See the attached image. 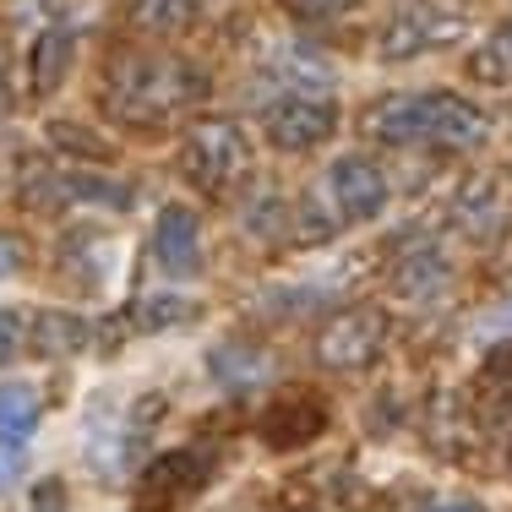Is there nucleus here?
<instances>
[{"label":"nucleus","mask_w":512,"mask_h":512,"mask_svg":"<svg viewBox=\"0 0 512 512\" xmlns=\"http://www.w3.org/2000/svg\"><path fill=\"white\" fill-rule=\"evenodd\" d=\"M207 93V77L175 55H120L109 71V115L126 126H164Z\"/></svg>","instance_id":"nucleus-1"},{"label":"nucleus","mask_w":512,"mask_h":512,"mask_svg":"<svg viewBox=\"0 0 512 512\" xmlns=\"http://www.w3.org/2000/svg\"><path fill=\"white\" fill-rule=\"evenodd\" d=\"M66 66H71V39L66 33H44L39 50H33V93H55L66 82Z\"/></svg>","instance_id":"nucleus-16"},{"label":"nucleus","mask_w":512,"mask_h":512,"mask_svg":"<svg viewBox=\"0 0 512 512\" xmlns=\"http://www.w3.org/2000/svg\"><path fill=\"white\" fill-rule=\"evenodd\" d=\"M251 169V142L240 137L229 120H202V126L186 131L180 142V175L191 180L197 191H229L240 186V175Z\"/></svg>","instance_id":"nucleus-3"},{"label":"nucleus","mask_w":512,"mask_h":512,"mask_svg":"<svg viewBox=\"0 0 512 512\" xmlns=\"http://www.w3.org/2000/svg\"><path fill=\"white\" fill-rule=\"evenodd\" d=\"M22 262H28V240H22V235H0V278L22 273Z\"/></svg>","instance_id":"nucleus-21"},{"label":"nucleus","mask_w":512,"mask_h":512,"mask_svg":"<svg viewBox=\"0 0 512 512\" xmlns=\"http://www.w3.org/2000/svg\"><path fill=\"white\" fill-rule=\"evenodd\" d=\"M180 316H191V311H186V300L148 295V300H142V311H137V322H142V327H169V322H180Z\"/></svg>","instance_id":"nucleus-18"},{"label":"nucleus","mask_w":512,"mask_h":512,"mask_svg":"<svg viewBox=\"0 0 512 512\" xmlns=\"http://www.w3.org/2000/svg\"><path fill=\"white\" fill-rule=\"evenodd\" d=\"M153 251H158V267H164L169 278H197L202 273L197 213H186V207H164V213H158V229H153Z\"/></svg>","instance_id":"nucleus-9"},{"label":"nucleus","mask_w":512,"mask_h":512,"mask_svg":"<svg viewBox=\"0 0 512 512\" xmlns=\"http://www.w3.org/2000/svg\"><path fill=\"white\" fill-rule=\"evenodd\" d=\"M22 469H28V447H22L17 436H0V496L22 480Z\"/></svg>","instance_id":"nucleus-19"},{"label":"nucleus","mask_w":512,"mask_h":512,"mask_svg":"<svg viewBox=\"0 0 512 512\" xmlns=\"http://www.w3.org/2000/svg\"><path fill=\"white\" fill-rule=\"evenodd\" d=\"M474 414H480V425L491 436H512V355H496L491 365H485L480 376V404H474Z\"/></svg>","instance_id":"nucleus-11"},{"label":"nucleus","mask_w":512,"mask_h":512,"mask_svg":"<svg viewBox=\"0 0 512 512\" xmlns=\"http://www.w3.org/2000/svg\"><path fill=\"white\" fill-rule=\"evenodd\" d=\"M447 284V262L436 251H414L398 262V273H393V289L398 295H409V300H425V295H436V289Z\"/></svg>","instance_id":"nucleus-15"},{"label":"nucleus","mask_w":512,"mask_h":512,"mask_svg":"<svg viewBox=\"0 0 512 512\" xmlns=\"http://www.w3.org/2000/svg\"><path fill=\"white\" fill-rule=\"evenodd\" d=\"M491 327H512V311H502V316H491Z\"/></svg>","instance_id":"nucleus-26"},{"label":"nucleus","mask_w":512,"mask_h":512,"mask_svg":"<svg viewBox=\"0 0 512 512\" xmlns=\"http://www.w3.org/2000/svg\"><path fill=\"white\" fill-rule=\"evenodd\" d=\"M436 512H485L480 502H469V496H453V502H442Z\"/></svg>","instance_id":"nucleus-25"},{"label":"nucleus","mask_w":512,"mask_h":512,"mask_svg":"<svg viewBox=\"0 0 512 512\" xmlns=\"http://www.w3.org/2000/svg\"><path fill=\"white\" fill-rule=\"evenodd\" d=\"M360 126L376 142H442V148H480L491 137L485 109H474L458 93H398V99H376Z\"/></svg>","instance_id":"nucleus-2"},{"label":"nucleus","mask_w":512,"mask_h":512,"mask_svg":"<svg viewBox=\"0 0 512 512\" xmlns=\"http://www.w3.org/2000/svg\"><path fill=\"white\" fill-rule=\"evenodd\" d=\"M333 197L344 218H376L387 207V175L365 158H338L333 164Z\"/></svg>","instance_id":"nucleus-10"},{"label":"nucleus","mask_w":512,"mask_h":512,"mask_svg":"<svg viewBox=\"0 0 512 512\" xmlns=\"http://www.w3.org/2000/svg\"><path fill=\"white\" fill-rule=\"evenodd\" d=\"M82 344H88V322L71 311H44L33 322V349L39 355H77Z\"/></svg>","instance_id":"nucleus-12"},{"label":"nucleus","mask_w":512,"mask_h":512,"mask_svg":"<svg viewBox=\"0 0 512 512\" xmlns=\"http://www.w3.org/2000/svg\"><path fill=\"white\" fill-rule=\"evenodd\" d=\"M458 33H463V17L442 11L436 0H404V6L393 11V22H387V33H382V55L409 60V55H425V50H442Z\"/></svg>","instance_id":"nucleus-6"},{"label":"nucleus","mask_w":512,"mask_h":512,"mask_svg":"<svg viewBox=\"0 0 512 512\" xmlns=\"http://www.w3.org/2000/svg\"><path fill=\"white\" fill-rule=\"evenodd\" d=\"M33 512H66V485L60 480L33 485Z\"/></svg>","instance_id":"nucleus-22"},{"label":"nucleus","mask_w":512,"mask_h":512,"mask_svg":"<svg viewBox=\"0 0 512 512\" xmlns=\"http://www.w3.org/2000/svg\"><path fill=\"white\" fill-rule=\"evenodd\" d=\"M333 137V104L322 99H284L267 109V142L284 153H306Z\"/></svg>","instance_id":"nucleus-7"},{"label":"nucleus","mask_w":512,"mask_h":512,"mask_svg":"<svg viewBox=\"0 0 512 512\" xmlns=\"http://www.w3.org/2000/svg\"><path fill=\"white\" fill-rule=\"evenodd\" d=\"M382 344H387V311L382 306H349L322 327L316 360L327 371H360V365H371L382 355Z\"/></svg>","instance_id":"nucleus-5"},{"label":"nucleus","mask_w":512,"mask_h":512,"mask_svg":"<svg viewBox=\"0 0 512 512\" xmlns=\"http://www.w3.org/2000/svg\"><path fill=\"white\" fill-rule=\"evenodd\" d=\"M295 11H311V17H327V11H344V6H355V0H289Z\"/></svg>","instance_id":"nucleus-24"},{"label":"nucleus","mask_w":512,"mask_h":512,"mask_svg":"<svg viewBox=\"0 0 512 512\" xmlns=\"http://www.w3.org/2000/svg\"><path fill=\"white\" fill-rule=\"evenodd\" d=\"M322 425H327L322 398H311V393H278L273 404L262 409V442L278 447V453H289V447H306L311 436H322Z\"/></svg>","instance_id":"nucleus-8"},{"label":"nucleus","mask_w":512,"mask_h":512,"mask_svg":"<svg viewBox=\"0 0 512 512\" xmlns=\"http://www.w3.org/2000/svg\"><path fill=\"white\" fill-rule=\"evenodd\" d=\"M0 82H6V55H0Z\"/></svg>","instance_id":"nucleus-27"},{"label":"nucleus","mask_w":512,"mask_h":512,"mask_svg":"<svg viewBox=\"0 0 512 512\" xmlns=\"http://www.w3.org/2000/svg\"><path fill=\"white\" fill-rule=\"evenodd\" d=\"M17 349H22V322H17V311H0V365L17 355Z\"/></svg>","instance_id":"nucleus-23"},{"label":"nucleus","mask_w":512,"mask_h":512,"mask_svg":"<svg viewBox=\"0 0 512 512\" xmlns=\"http://www.w3.org/2000/svg\"><path fill=\"white\" fill-rule=\"evenodd\" d=\"M50 137L60 142V148H71V153H93V158H115V148L109 142H93V137H82L77 126H66V120H55L50 126Z\"/></svg>","instance_id":"nucleus-20"},{"label":"nucleus","mask_w":512,"mask_h":512,"mask_svg":"<svg viewBox=\"0 0 512 512\" xmlns=\"http://www.w3.org/2000/svg\"><path fill=\"white\" fill-rule=\"evenodd\" d=\"M469 77L491 82V88H512V22H502V28L469 55Z\"/></svg>","instance_id":"nucleus-13"},{"label":"nucleus","mask_w":512,"mask_h":512,"mask_svg":"<svg viewBox=\"0 0 512 512\" xmlns=\"http://www.w3.org/2000/svg\"><path fill=\"white\" fill-rule=\"evenodd\" d=\"M191 11H197V0H131V17H137L142 28H158V33L186 28Z\"/></svg>","instance_id":"nucleus-17"},{"label":"nucleus","mask_w":512,"mask_h":512,"mask_svg":"<svg viewBox=\"0 0 512 512\" xmlns=\"http://www.w3.org/2000/svg\"><path fill=\"white\" fill-rule=\"evenodd\" d=\"M213 469H218L213 447H175V453L153 458L148 469H142L137 491H131V512H175V507H186L191 496L213 480Z\"/></svg>","instance_id":"nucleus-4"},{"label":"nucleus","mask_w":512,"mask_h":512,"mask_svg":"<svg viewBox=\"0 0 512 512\" xmlns=\"http://www.w3.org/2000/svg\"><path fill=\"white\" fill-rule=\"evenodd\" d=\"M39 393H33L28 382H0V436H33V425H39Z\"/></svg>","instance_id":"nucleus-14"}]
</instances>
